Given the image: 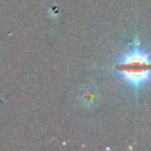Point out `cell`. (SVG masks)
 I'll return each instance as SVG.
<instances>
[{"label": "cell", "instance_id": "6da1fadb", "mask_svg": "<svg viewBox=\"0 0 151 151\" xmlns=\"http://www.w3.org/2000/svg\"><path fill=\"white\" fill-rule=\"evenodd\" d=\"M122 83L130 86L136 94L151 84V52L138 42L132 44L109 66Z\"/></svg>", "mask_w": 151, "mask_h": 151}]
</instances>
